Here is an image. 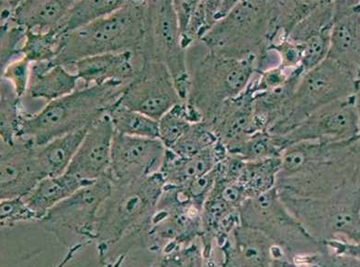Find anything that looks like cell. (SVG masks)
I'll list each match as a JSON object with an SVG mask.
<instances>
[{
    "instance_id": "cell-1",
    "label": "cell",
    "mask_w": 360,
    "mask_h": 267,
    "mask_svg": "<svg viewBox=\"0 0 360 267\" xmlns=\"http://www.w3.org/2000/svg\"><path fill=\"white\" fill-rule=\"evenodd\" d=\"M356 140L298 143L286 147L281 156L276 185L278 193L322 199L360 183V152Z\"/></svg>"
},
{
    "instance_id": "cell-2",
    "label": "cell",
    "mask_w": 360,
    "mask_h": 267,
    "mask_svg": "<svg viewBox=\"0 0 360 267\" xmlns=\"http://www.w3.org/2000/svg\"><path fill=\"white\" fill-rule=\"evenodd\" d=\"M164 188L159 172L134 181L112 183V190L101 207L96 227L101 265L114 248L125 253L143 248Z\"/></svg>"
},
{
    "instance_id": "cell-3",
    "label": "cell",
    "mask_w": 360,
    "mask_h": 267,
    "mask_svg": "<svg viewBox=\"0 0 360 267\" xmlns=\"http://www.w3.org/2000/svg\"><path fill=\"white\" fill-rule=\"evenodd\" d=\"M187 65L190 89L186 102L207 123L226 102L247 91L257 73L255 60L217 55L200 41L187 50Z\"/></svg>"
},
{
    "instance_id": "cell-4",
    "label": "cell",
    "mask_w": 360,
    "mask_h": 267,
    "mask_svg": "<svg viewBox=\"0 0 360 267\" xmlns=\"http://www.w3.org/2000/svg\"><path fill=\"white\" fill-rule=\"evenodd\" d=\"M125 85L107 83L84 86L65 97L49 102L40 112L27 113L19 138L44 145L56 138L85 130L108 115L121 100Z\"/></svg>"
},
{
    "instance_id": "cell-5",
    "label": "cell",
    "mask_w": 360,
    "mask_h": 267,
    "mask_svg": "<svg viewBox=\"0 0 360 267\" xmlns=\"http://www.w3.org/2000/svg\"><path fill=\"white\" fill-rule=\"evenodd\" d=\"M146 1L126 0L118 11L65 37L53 65L73 67L89 57L134 52L145 34Z\"/></svg>"
},
{
    "instance_id": "cell-6",
    "label": "cell",
    "mask_w": 360,
    "mask_h": 267,
    "mask_svg": "<svg viewBox=\"0 0 360 267\" xmlns=\"http://www.w3.org/2000/svg\"><path fill=\"white\" fill-rule=\"evenodd\" d=\"M278 40L276 1L243 0L200 41L217 55L257 63L262 51Z\"/></svg>"
},
{
    "instance_id": "cell-7",
    "label": "cell",
    "mask_w": 360,
    "mask_h": 267,
    "mask_svg": "<svg viewBox=\"0 0 360 267\" xmlns=\"http://www.w3.org/2000/svg\"><path fill=\"white\" fill-rule=\"evenodd\" d=\"M356 88L358 82L355 78L337 63L327 58L302 74L281 118L269 128L268 133L283 136L323 108L354 97Z\"/></svg>"
},
{
    "instance_id": "cell-8",
    "label": "cell",
    "mask_w": 360,
    "mask_h": 267,
    "mask_svg": "<svg viewBox=\"0 0 360 267\" xmlns=\"http://www.w3.org/2000/svg\"><path fill=\"white\" fill-rule=\"evenodd\" d=\"M143 59L162 63L169 69L183 101L187 100L190 77L187 51L182 46L173 1H146L145 34L139 49Z\"/></svg>"
},
{
    "instance_id": "cell-9",
    "label": "cell",
    "mask_w": 360,
    "mask_h": 267,
    "mask_svg": "<svg viewBox=\"0 0 360 267\" xmlns=\"http://www.w3.org/2000/svg\"><path fill=\"white\" fill-rule=\"evenodd\" d=\"M112 190V180L106 175L57 204L39 223L67 247L74 245L75 237L95 242L98 213Z\"/></svg>"
},
{
    "instance_id": "cell-10",
    "label": "cell",
    "mask_w": 360,
    "mask_h": 267,
    "mask_svg": "<svg viewBox=\"0 0 360 267\" xmlns=\"http://www.w3.org/2000/svg\"><path fill=\"white\" fill-rule=\"evenodd\" d=\"M275 137L283 151L298 143H344L358 139L359 113L355 96L323 108L287 134Z\"/></svg>"
},
{
    "instance_id": "cell-11",
    "label": "cell",
    "mask_w": 360,
    "mask_h": 267,
    "mask_svg": "<svg viewBox=\"0 0 360 267\" xmlns=\"http://www.w3.org/2000/svg\"><path fill=\"white\" fill-rule=\"evenodd\" d=\"M120 102L129 109L159 122L183 100L166 65L143 59L142 67L134 80L126 86Z\"/></svg>"
},
{
    "instance_id": "cell-12",
    "label": "cell",
    "mask_w": 360,
    "mask_h": 267,
    "mask_svg": "<svg viewBox=\"0 0 360 267\" xmlns=\"http://www.w3.org/2000/svg\"><path fill=\"white\" fill-rule=\"evenodd\" d=\"M166 152L159 139L115 133L107 176L113 184H121L155 175L160 171Z\"/></svg>"
},
{
    "instance_id": "cell-13",
    "label": "cell",
    "mask_w": 360,
    "mask_h": 267,
    "mask_svg": "<svg viewBox=\"0 0 360 267\" xmlns=\"http://www.w3.org/2000/svg\"><path fill=\"white\" fill-rule=\"evenodd\" d=\"M31 140L17 138L13 143H0L1 200L25 197L45 176Z\"/></svg>"
},
{
    "instance_id": "cell-14",
    "label": "cell",
    "mask_w": 360,
    "mask_h": 267,
    "mask_svg": "<svg viewBox=\"0 0 360 267\" xmlns=\"http://www.w3.org/2000/svg\"><path fill=\"white\" fill-rule=\"evenodd\" d=\"M114 135L109 115L90 126L67 173L86 184L106 176L112 161Z\"/></svg>"
},
{
    "instance_id": "cell-15",
    "label": "cell",
    "mask_w": 360,
    "mask_h": 267,
    "mask_svg": "<svg viewBox=\"0 0 360 267\" xmlns=\"http://www.w3.org/2000/svg\"><path fill=\"white\" fill-rule=\"evenodd\" d=\"M327 58L360 82V1H335V22Z\"/></svg>"
},
{
    "instance_id": "cell-16",
    "label": "cell",
    "mask_w": 360,
    "mask_h": 267,
    "mask_svg": "<svg viewBox=\"0 0 360 267\" xmlns=\"http://www.w3.org/2000/svg\"><path fill=\"white\" fill-rule=\"evenodd\" d=\"M208 124L227 152L250 135L264 131L255 114L253 93L249 88L239 97L226 102Z\"/></svg>"
},
{
    "instance_id": "cell-17",
    "label": "cell",
    "mask_w": 360,
    "mask_h": 267,
    "mask_svg": "<svg viewBox=\"0 0 360 267\" xmlns=\"http://www.w3.org/2000/svg\"><path fill=\"white\" fill-rule=\"evenodd\" d=\"M142 65V56L134 51L89 57L77 62L73 67L84 86L107 83L127 86L136 77Z\"/></svg>"
},
{
    "instance_id": "cell-18",
    "label": "cell",
    "mask_w": 360,
    "mask_h": 267,
    "mask_svg": "<svg viewBox=\"0 0 360 267\" xmlns=\"http://www.w3.org/2000/svg\"><path fill=\"white\" fill-rule=\"evenodd\" d=\"M220 142L217 145L193 156H180L167 149L160 175L167 187L182 188L194 179L214 170L227 155Z\"/></svg>"
},
{
    "instance_id": "cell-19",
    "label": "cell",
    "mask_w": 360,
    "mask_h": 267,
    "mask_svg": "<svg viewBox=\"0 0 360 267\" xmlns=\"http://www.w3.org/2000/svg\"><path fill=\"white\" fill-rule=\"evenodd\" d=\"M79 78L63 65L51 62L32 64L28 94L34 100L55 101L76 91Z\"/></svg>"
},
{
    "instance_id": "cell-20",
    "label": "cell",
    "mask_w": 360,
    "mask_h": 267,
    "mask_svg": "<svg viewBox=\"0 0 360 267\" xmlns=\"http://www.w3.org/2000/svg\"><path fill=\"white\" fill-rule=\"evenodd\" d=\"M74 0H24L19 1L14 19L27 31H53L67 15Z\"/></svg>"
},
{
    "instance_id": "cell-21",
    "label": "cell",
    "mask_w": 360,
    "mask_h": 267,
    "mask_svg": "<svg viewBox=\"0 0 360 267\" xmlns=\"http://www.w3.org/2000/svg\"><path fill=\"white\" fill-rule=\"evenodd\" d=\"M88 129L56 138L44 145L35 146L36 157L45 178L61 176L67 172Z\"/></svg>"
},
{
    "instance_id": "cell-22",
    "label": "cell",
    "mask_w": 360,
    "mask_h": 267,
    "mask_svg": "<svg viewBox=\"0 0 360 267\" xmlns=\"http://www.w3.org/2000/svg\"><path fill=\"white\" fill-rule=\"evenodd\" d=\"M88 185L65 172L61 176L44 178L23 199L41 221L57 204Z\"/></svg>"
},
{
    "instance_id": "cell-23",
    "label": "cell",
    "mask_w": 360,
    "mask_h": 267,
    "mask_svg": "<svg viewBox=\"0 0 360 267\" xmlns=\"http://www.w3.org/2000/svg\"><path fill=\"white\" fill-rule=\"evenodd\" d=\"M125 0H79L74 1L61 22L53 30L62 37L106 17L124 5Z\"/></svg>"
},
{
    "instance_id": "cell-24",
    "label": "cell",
    "mask_w": 360,
    "mask_h": 267,
    "mask_svg": "<svg viewBox=\"0 0 360 267\" xmlns=\"http://www.w3.org/2000/svg\"><path fill=\"white\" fill-rule=\"evenodd\" d=\"M280 169L281 158L245 162L236 181L244 188L249 200L277 188L276 185Z\"/></svg>"
},
{
    "instance_id": "cell-25",
    "label": "cell",
    "mask_w": 360,
    "mask_h": 267,
    "mask_svg": "<svg viewBox=\"0 0 360 267\" xmlns=\"http://www.w3.org/2000/svg\"><path fill=\"white\" fill-rule=\"evenodd\" d=\"M0 90V142L13 143L20 136L24 117L28 112L24 110L22 98L3 78Z\"/></svg>"
},
{
    "instance_id": "cell-26",
    "label": "cell",
    "mask_w": 360,
    "mask_h": 267,
    "mask_svg": "<svg viewBox=\"0 0 360 267\" xmlns=\"http://www.w3.org/2000/svg\"><path fill=\"white\" fill-rule=\"evenodd\" d=\"M19 1H1V70L15 60L22 58L27 30L14 19Z\"/></svg>"
},
{
    "instance_id": "cell-27",
    "label": "cell",
    "mask_w": 360,
    "mask_h": 267,
    "mask_svg": "<svg viewBox=\"0 0 360 267\" xmlns=\"http://www.w3.org/2000/svg\"><path fill=\"white\" fill-rule=\"evenodd\" d=\"M202 122V118L196 110L187 102H180L165 114L158 122L159 140L167 149H171L195 123Z\"/></svg>"
},
{
    "instance_id": "cell-28",
    "label": "cell",
    "mask_w": 360,
    "mask_h": 267,
    "mask_svg": "<svg viewBox=\"0 0 360 267\" xmlns=\"http://www.w3.org/2000/svg\"><path fill=\"white\" fill-rule=\"evenodd\" d=\"M115 133L128 136L159 139L158 122L140 112L129 109L120 100L109 114Z\"/></svg>"
},
{
    "instance_id": "cell-29",
    "label": "cell",
    "mask_w": 360,
    "mask_h": 267,
    "mask_svg": "<svg viewBox=\"0 0 360 267\" xmlns=\"http://www.w3.org/2000/svg\"><path fill=\"white\" fill-rule=\"evenodd\" d=\"M282 152L283 149L277 138L268 131H261L250 135L228 152L238 156L245 162H257L281 158Z\"/></svg>"
},
{
    "instance_id": "cell-30",
    "label": "cell",
    "mask_w": 360,
    "mask_h": 267,
    "mask_svg": "<svg viewBox=\"0 0 360 267\" xmlns=\"http://www.w3.org/2000/svg\"><path fill=\"white\" fill-rule=\"evenodd\" d=\"M65 37L55 32H35L27 31L22 56L32 64L53 62L58 56Z\"/></svg>"
},
{
    "instance_id": "cell-31",
    "label": "cell",
    "mask_w": 360,
    "mask_h": 267,
    "mask_svg": "<svg viewBox=\"0 0 360 267\" xmlns=\"http://www.w3.org/2000/svg\"><path fill=\"white\" fill-rule=\"evenodd\" d=\"M217 135L208 123L200 122L192 125L190 131L169 149L180 156H193L217 145Z\"/></svg>"
},
{
    "instance_id": "cell-32",
    "label": "cell",
    "mask_w": 360,
    "mask_h": 267,
    "mask_svg": "<svg viewBox=\"0 0 360 267\" xmlns=\"http://www.w3.org/2000/svg\"><path fill=\"white\" fill-rule=\"evenodd\" d=\"M0 209L2 228H12L20 223H39L40 221L23 197L1 200Z\"/></svg>"
},
{
    "instance_id": "cell-33",
    "label": "cell",
    "mask_w": 360,
    "mask_h": 267,
    "mask_svg": "<svg viewBox=\"0 0 360 267\" xmlns=\"http://www.w3.org/2000/svg\"><path fill=\"white\" fill-rule=\"evenodd\" d=\"M32 63L25 57L15 60L1 70V78L11 84L20 98L28 94Z\"/></svg>"
},
{
    "instance_id": "cell-34",
    "label": "cell",
    "mask_w": 360,
    "mask_h": 267,
    "mask_svg": "<svg viewBox=\"0 0 360 267\" xmlns=\"http://www.w3.org/2000/svg\"><path fill=\"white\" fill-rule=\"evenodd\" d=\"M157 267H188L184 250L180 249L172 253L161 254Z\"/></svg>"
},
{
    "instance_id": "cell-35",
    "label": "cell",
    "mask_w": 360,
    "mask_h": 267,
    "mask_svg": "<svg viewBox=\"0 0 360 267\" xmlns=\"http://www.w3.org/2000/svg\"><path fill=\"white\" fill-rule=\"evenodd\" d=\"M329 267H360V258L344 254L329 259Z\"/></svg>"
},
{
    "instance_id": "cell-36",
    "label": "cell",
    "mask_w": 360,
    "mask_h": 267,
    "mask_svg": "<svg viewBox=\"0 0 360 267\" xmlns=\"http://www.w3.org/2000/svg\"><path fill=\"white\" fill-rule=\"evenodd\" d=\"M86 242H80V244H77L70 246V247L68 248L67 254L63 256L61 261L59 263H57L56 265L53 267H65L68 265L69 263L73 260V258L77 256V254L79 253L80 251H82L84 247H86Z\"/></svg>"
},
{
    "instance_id": "cell-37",
    "label": "cell",
    "mask_w": 360,
    "mask_h": 267,
    "mask_svg": "<svg viewBox=\"0 0 360 267\" xmlns=\"http://www.w3.org/2000/svg\"><path fill=\"white\" fill-rule=\"evenodd\" d=\"M355 101L356 110H358L359 113V137L358 140H356V145H358L360 152V82L358 83V88H356Z\"/></svg>"
},
{
    "instance_id": "cell-38",
    "label": "cell",
    "mask_w": 360,
    "mask_h": 267,
    "mask_svg": "<svg viewBox=\"0 0 360 267\" xmlns=\"http://www.w3.org/2000/svg\"><path fill=\"white\" fill-rule=\"evenodd\" d=\"M269 267H297L292 263L284 259H274L270 263Z\"/></svg>"
},
{
    "instance_id": "cell-39",
    "label": "cell",
    "mask_w": 360,
    "mask_h": 267,
    "mask_svg": "<svg viewBox=\"0 0 360 267\" xmlns=\"http://www.w3.org/2000/svg\"><path fill=\"white\" fill-rule=\"evenodd\" d=\"M150 267H157V266L155 265V266H150Z\"/></svg>"
},
{
    "instance_id": "cell-40",
    "label": "cell",
    "mask_w": 360,
    "mask_h": 267,
    "mask_svg": "<svg viewBox=\"0 0 360 267\" xmlns=\"http://www.w3.org/2000/svg\"><path fill=\"white\" fill-rule=\"evenodd\" d=\"M301 267H307V266H301Z\"/></svg>"
}]
</instances>
